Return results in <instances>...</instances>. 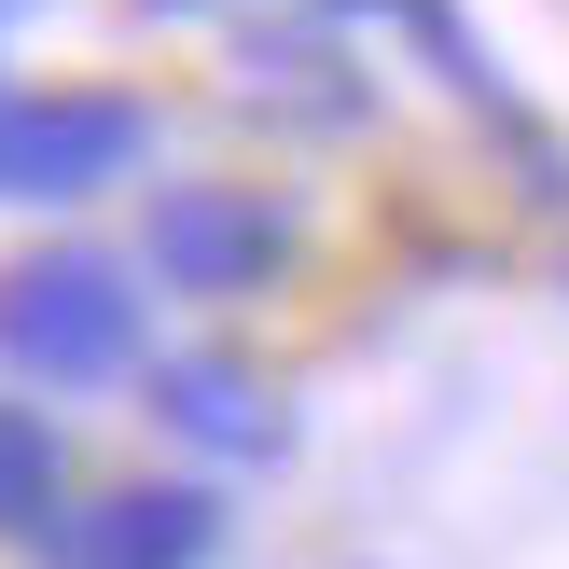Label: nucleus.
<instances>
[{
  "instance_id": "obj_3",
  "label": "nucleus",
  "mask_w": 569,
  "mask_h": 569,
  "mask_svg": "<svg viewBox=\"0 0 569 569\" xmlns=\"http://www.w3.org/2000/svg\"><path fill=\"white\" fill-rule=\"evenodd\" d=\"M153 139H167L153 98H126V83H42V98L0 83V209H83V194L139 181Z\"/></svg>"
},
{
  "instance_id": "obj_8",
  "label": "nucleus",
  "mask_w": 569,
  "mask_h": 569,
  "mask_svg": "<svg viewBox=\"0 0 569 569\" xmlns=\"http://www.w3.org/2000/svg\"><path fill=\"white\" fill-rule=\"evenodd\" d=\"M320 14H333V28H417L431 0H320Z\"/></svg>"
},
{
  "instance_id": "obj_10",
  "label": "nucleus",
  "mask_w": 569,
  "mask_h": 569,
  "mask_svg": "<svg viewBox=\"0 0 569 569\" xmlns=\"http://www.w3.org/2000/svg\"><path fill=\"white\" fill-rule=\"evenodd\" d=\"M0 14H28V0H0Z\"/></svg>"
},
{
  "instance_id": "obj_9",
  "label": "nucleus",
  "mask_w": 569,
  "mask_h": 569,
  "mask_svg": "<svg viewBox=\"0 0 569 569\" xmlns=\"http://www.w3.org/2000/svg\"><path fill=\"white\" fill-rule=\"evenodd\" d=\"M139 14H222V0H139Z\"/></svg>"
},
{
  "instance_id": "obj_4",
  "label": "nucleus",
  "mask_w": 569,
  "mask_h": 569,
  "mask_svg": "<svg viewBox=\"0 0 569 569\" xmlns=\"http://www.w3.org/2000/svg\"><path fill=\"white\" fill-rule=\"evenodd\" d=\"M222 542H237V515L209 472H126V487L56 500V528L28 556L42 569H222Z\"/></svg>"
},
{
  "instance_id": "obj_2",
  "label": "nucleus",
  "mask_w": 569,
  "mask_h": 569,
  "mask_svg": "<svg viewBox=\"0 0 569 569\" xmlns=\"http://www.w3.org/2000/svg\"><path fill=\"white\" fill-rule=\"evenodd\" d=\"M292 209L264 181H222V167H181V181L139 194V278L181 306H264L292 278Z\"/></svg>"
},
{
  "instance_id": "obj_1",
  "label": "nucleus",
  "mask_w": 569,
  "mask_h": 569,
  "mask_svg": "<svg viewBox=\"0 0 569 569\" xmlns=\"http://www.w3.org/2000/svg\"><path fill=\"white\" fill-rule=\"evenodd\" d=\"M0 361H14V389H56V403L139 389L153 376V278H139V250H98V237L14 250L0 264Z\"/></svg>"
},
{
  "instance_id": "obj_5",
  "label": "nucleus",
  "mask_w": 569,
  "mask_h": 569,
  "mask_svg": "<svg viewBox=\"0 0 569 569\" xmlns=\"http://www.w3.org/2000/svg\"><path fill=\"white\" fill-rule=\"evenodd\" d=\"M139 403H153L167 445H194V459H222V472L292 459V403H278L250 361H222V348H167L153 376H139Z\"/></svg>"
},
{
  "instance_id": "obj_7",
  "label": "nucleus",
  "mask_w": 569,
  "mask_h": 569,
  "mask_svg": "<svg viewBox=\"0 0 569 569\" xmlns=\"http://www.w3.org/2000/svg\"><path fill=\"white\" fill-rule=\"evenodd\" d=\"M56 500H70V445L28 389H0V542H42Z\"/></svg>"
},
{
  "instance_id": "obj_6",
  "label": "nucleus",
  "mask_w": 569,
  "mask_h": 569,
  "mask_svg": "<svg viewBox=\"0 0 569 569\" xmlns=\"http://www.w3.org/2000/svg\"><path fill=\"white\" fill-rule=\"evenodd\" d=\"M237 98H292V111H320V126H348L361 70H333V28H250L237 42Z\"/></svg>"
}]
</instances>
